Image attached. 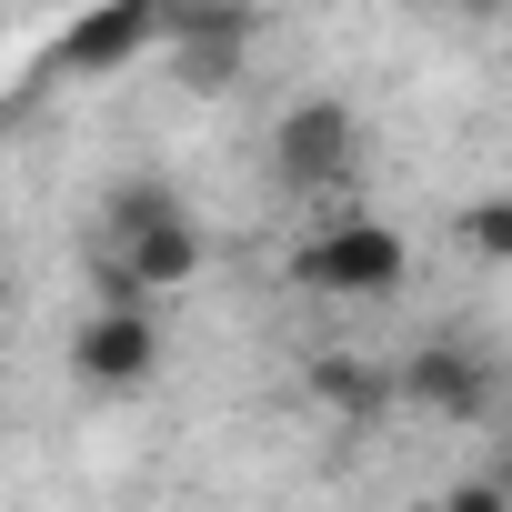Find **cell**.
Instances as JSON below:
<instances>
[{
	"instance_id": "6da1fadb",
	"label": "cell",
	"mask_w": 512,
	"mask_h": 512,
	"mask_svg": "<svg viewBox=\"0 0 512 512\" xmlns=\"http://www.w3.org/2000/svg\"><path fill=\"white\" fill-rule=\"evenodd\" d=\"M402 282H412V241L372 211H332L292 241V292L312 302H392Z\"/></svg>"
},
{
	"instance_id": "8992f818",
	"label": "cell",
	"mask_w": 512,
	"mask_h": 512,
	"mask_svg": "<svg viewBox=\"0 0 512 512\" xmlns=\"http://www.w3.org/2000/svg\"><path fill=\"white\" fill-rule=\"evenodd\" d=\"M302 382H312V402H332L342 422H382V412H402V392H392V362L372 372V362H352V352H322Z\"/></svg>"
},
{
	"instance_id": "30bf717a",
	"label": "cell",
	"mask_w": 512,
	"mask_h": 512,
	"mask_svg": "<svg viewBox=\"0 0 512 512\" xmlns=\"http://www.w3.org/2000/svg\"><path fill=\"white\" fill-rule=\"evenodd\" d=\"M492 472H502V482H512V442H492Z\"/></svg>"
},
{
	"instance_id": "ba28073f",
	"label": "cell",
	"mask_w": 512,
	"mask_h": 512,
	"mask_svg": "<svg viewBox=\"0 0 512 512\" xmlns=\"http://www.w3.org/2000/svg\"><path fill=\"white\" fill-rule=\"evenodd\" d=\"M241 61H251L241 41H181V51H171L161 71H171L181 91H231V81H241Z\"/></svg>"
},
{
	"instance_id": "3957f363",
	"label": "cell",
	"mask_w": 512,
	"mask_h": 512,
	"mask_svg": "<svg viewBox=\"0 0 512 512\" xmlns=\"http://www.w3.org/2000/svg\"><path fill=\"white\" fill-rule=\"evenodd\" d=\"M352 171H362V111H352L342 91H292V101L272 111V181L302 191V201H322V191H342Z\"/></svg>"
},
{
	"instance_id": "8fae6325",
	"label": "cell",
	"mask_w": 512,
	"mask_h": 512,
	"mask_svg": "<svg viewBox=\"0 0 512 512\" xmlns=\"http://www.w3.org/2000/svg\"><path fill=\"white\" fill-rule=\"evenodd\" d=\"M492 442H512V402H502V422H492Z\"/></svg>"
},
{
	"instance_id": "277c9868",
	"label": "cell",
	"mask_w": 512,
	"mask_h": 512,
	"mask_svg": "<svg viewBox=\"0 0 512 512\" xmlns=\"http://www.w3.org/2000/svg\"><path fill=\"white\" fill-rule=\"evenodd\" d=\"M171 31H181V0H91L51 41V71L61 81H121L141 61H171Z\"/></svg>"
},
{
	"instance_id": "5b68a950",
	"label": "cell",
	"mask_w": 512,
	"mask_h": 512,
	"mask_svg": "<svg viewBox=\"0 0 512 512\" xmlns=\"http://www.w3.org/2000/svg\"><path fill=\"white\" fill-rule=\"evenodd\" d=\"M161 362H171V342H161L151 302H91L71 322V382L81 392H151Z\"/></svg>"
},
{
	"instance_id": "52a82bcc",
	"label": "cell",
	"mask_w": 512,
	"mask_h": 512,
	"mask_svg": "<svg viewBox=\"0 0 512 512\" xmlns=\"http://www.w3.org/2000/svg\"><path fill=\"white\" fill-rule=\"evenodd\" d=\"M452 241H462V262L502 272V262H512V191H472V201L452 211Z\"/></svg>"
},
{
	"instance_id": "9c48e42d",
	"label": "cell",
	"mask_w": 512,
	"mask_h": 512,
	"mask_svg": "<svg viewBox=\"0 0 512 512\" xmlns=\"http://www.w3.org/2000/svg\"><path fill=\"white\" fill-rule=\"evenodd\" d=\"M432 512H512V482H502L492 462H472V472H462V482H452Z\"/></svg>"
},
{
	"instance_id": "7a4b0ae2",
	"label": "cell",
	"mask_w": 512,
	"mask_h": 512,
	"mask_svg": "<svg viewBox=\"0 0 512 512\" xmlns=\"http://www.w3.org/2000/svg\"><path fill=\"white\" fill-rule=\"evenodd\" d=\"M392 392H402V412H422V422H442V432H482V422H502V402H512L502 362H492L482 342H462V332L412 342V352L392 362Z\"/></svg>"
}]
</instances>
